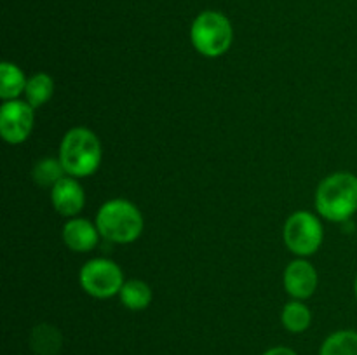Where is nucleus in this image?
I'll list each match as a JSON object with an SVG mask.
<instances>
[{
	"label": "nucleus",
	"instance_id": "13",
	"mask_svg": "<svg viewBox=\"0 0 357 355\" xmlns=\"http://www.w3.org/2000/svg\"><path fill=\"white\" fill-rule=\"evenodd\" d=\"M119 296H121L122 305L129 310H145L152 303V289L146 282L138 281V278L126 281Z\"/></svg>",
	"mask_w": 357,
	"mask_h": 355
},
{
	"label": "nucleus",
	"instance_id": "6",
	"mask_svg": "<svg viewBox=\"0 0 357 355\" xmlns=\"http://www.w3.org/2000/svg\"><path fill=\"white\" fill-rule=\"evenodd\" d=\"M284 242L291 253L298 256H310L323 244V225L310 212H295L284 225Z\"/></svg>",
	"mask_w": 357,
	"mask_h": 355
},
{
	"label": "nucleus",
	"instance_id": "4",
	"mask_svg": "<svg viewBox=\"0 0 357 355\" xmlns=\"http://www.w3.org/2000/svg\"><path fill=\"white\" fill-rule=\"evenodd\" d=\"M234 30L229 17L216 10H204L194 19L190 40L194 47L206 58H218L232 45Z\"/></svg>",
	"mask_w": 357,
	"mask_h": 355
},
{
	"label": "nucleus",
	"instance_id": "16",
	"mask_svg": "<svg viewBox=\"0 0 357 355\" xmlns=\"http://www.w3.org/2000/svg\"><path fill=\"white\" fill-rule=\"evenodd\" d=\"M281 319L289 333H303V331L310 326L312 313H310L309 306L303 305L300 299H295V301H289L288 305L282 308Z\"/></svg>",
	"mask_w": 357,
	"mask_h": 355
},
{
	"label": "nucleus",
	"instance_id": "17",
	"mask_svg": "<svg viewBox=\"0 0 357 355\" xmlns=\"http://www.w3.org/2000/svg\"><path fill=\"white\" fill-rule=\"evenodd\" d=\"M66 174L65 167H63L61 160L56 159H42L35 164L33 171H31V176H33L35 183L38 187H49L52 188L59 180H63Z\"/></svg>",
	"mask_w": 357,
	"mask_h": 355
},
{
	"label": "nucleus",
	"instance_id": "14",
	"mask_svg": "<svg viewBox=\"0 0 357 355\" xmlns=\"http://www.w3.org/2000/svg\"><path fill=\"white\" fill-rule=\"evenodd\" d=\"M319 355H357V331H337L330 334Z\"/></svg>",
	"mask_w": 357,
	"mask_h": 355
},
{
	"label": "nucleus",
	"instance_id": "2",
	"mask_svg": "<svg viewBox=\"0 0 357 355\" xmlns=\"http://www.w3.org/2000/svg\"><path fill=\"white\" fill-rule=\"evenodd\" d=\"M59 160L68 176H91L101 162L100 139L86 127L70 129L59 146Z\"/></svg>",
	"mask_w": 357,
	"mask_h": 355
},
{
	"label": "nucleus",
	"instance_id": "9",
	"mask_svg": "<svg viewBox=\"0 0 357 355\" xmlns=\"http://www.w3.org/2000/svg\"><path fill=\"white\" fill-rule=\"evenodd\" d=\"M284 287L295 299H305L317 287V271L309 261L295 260L284 270Z\"/></svg>",
	"mask_w": 357,
	"mask_h": 355
},
{
	"label": "nucleus",
	"instance_id": "12",
	"mask_svg": "<svg viewBox=\"0 0 357 355\" xmlns=\"http://www.w3.org/2000/svg\"><path fill=\"white\" fill-rule=\"evenodd\" d=\"M26 84L24 73L14 63L3 61L0 65V97L3 101L17 100L20 94H24Z\"/></svg>",
	"mask_w": 357,
	"mask_h": 355
},
{
	"label": "nucleus",
	"instance_id": "18",
	"mask_svg": "<svg viewBox=\"0 0 357 355\" xmlns=\"http://www.w3.org/2000/svg\"><path fill=\"white\" fill-rule=\"evenodd\" d=\"M264 355H296V352H293L291 348H288V347H275V348H271V350L265 352Z\"/></svg>",
	"mask_w": 357,
	"mask_h": 355
},
{
	"label": "nucleus",
	"instance_id": "11",
	"mask_svg": "<svg viewBox=\"0 0 357 355\" xmlns=\"http://www.w3.org/2000/svg\"><path fill=\"white\" fill-rule=\"evenodd\" d=\"M63 336L58 327L51 324H38L30 333V347L37 355H58Z\"/></svg>",
	"mask_w": 357,
	"mask_h": 355
},
{
	"label": "nucleus",
	"instance_id": "5",
	"mask_svg": "<svg viewBox=\"0 0 357 355\" xmlns=\"http://www.w3.org/2000/svg\"><path fill=\"white\" fill-rule=\"evenodd\" d=\"M79 281L87 294L105 299L121 292L124 285V275L117 263L105 258H96V260L87 261L80 268Z\"/></svg>",
	"mask_w": 357,
	"mask_h": 355
},
{
	"label": "nucleus",
	"instance_id": "15",
	"mask_svg": "<svg viewBox=\"0 0 357 355\" xmlns=\"http://www.w3.org/2000/svg\"><path fill=\"white\" fill-rule=\"evenodd\" d=\"M52 93H54V80L47 73H37L31 79H28L24 96L33 108L47 103L52 97Z\"/></svg>",
	"mask_w": 357,
	"mask_h": 355
},
{
	"label": "nucleus",
	"instance_id": "19",
	"mask_svg": "<svg viewBox=\"0 0 357 355\" xmlns=\"http://www.w3.org/2000/svg\"><path fill=\"white\" fill-rule=\"evenodd\" d=\"M354 291H356V298H357V278H356V284H354Z\"/></svg>",
	"mask_w": 357,
	"mask_h": 355
},
{
	"label": "nucleus",
	"instance_id": "10",
	"mask_svg": "<svg viewBox=\"0 0 357 355\" xmlns=\"http://www.w3.org/2000/svg\"><path fill=\"white\" fill-rule=\"evenodd\" d=\"M98 235H101L98 226L86 218H73L63 226V240L66 247L75 253H87L98 244Z\"/></svg>",
	"mask_w": 357,
	"mask_h": 355
},
{
	"label": "nucleus",
	"instance_id": "8",
	"mask_svg": "<svg viewBox=\"0 0 357 355\" xmlns=\"http://www.w3.org/2000/svg\"><path fill=\"white\" fill-rule=\"evenodd\" d=\"M52 207L66 218H73L79 214L86 202L84 188L80 187L75 178L65 176L51 188Z\"/></svg>",
	"mask_w": 357,
	"mask_h": 355
},
{
	"label": "nucleus",
	"instance_id": "3",
	"mask_svg": "<svg viewBox=\"0 0 357 355\" xmlns=\"http://www.w3.org/2000/svg\"><path fill=\"white\" fill-rule=\"evenodd\" d=\"M96 226L105 239L117 244L135 242L143 232V216L124 198L105 202L96 214Z\"/></svg>",
	"mask_w": 357,
	"mask_h": 355
},
{
	"label": "nucleus",
	"instance_id": "1",
	"mask_svg": "<svg viewBox=\"0 0 357 355\" xmlns=\"http://www.w3.org/2000/svg\"><path fill=\"white\" fill-rule=\"evenodd\" d=\"M316 207L330 221H347L357 212V176L351 173H335L319 184L316 191Z\"/></svg>",
	"mask_w": 357,
	"mask_h": 355
},
{
	"label": "nucleus",
	"instance_id": "7",
	"mask_svg": "<svg viewBox=\"0 0 357 355\" xmlns=\"http://www.w3.org/2000/svg\"><path fill=\"white\" fill-rule=\"evenodd\" d=\"M33 106L28 101L10 100L3 101L0 108V132L10 145L26 141L33 129Z\"/></svg>",
	"mask_w": 357,
	"mask_h": 355
}]
</instances>
